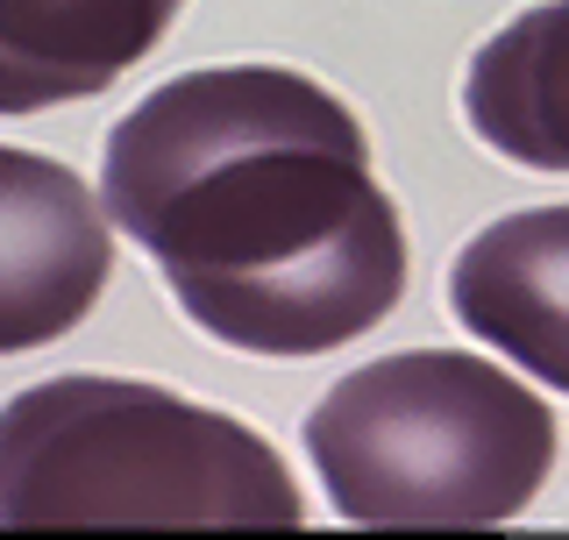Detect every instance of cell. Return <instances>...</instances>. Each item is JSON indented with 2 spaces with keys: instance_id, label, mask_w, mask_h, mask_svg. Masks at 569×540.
Masks as SVG:
<instances>
[{
  "instance_id": "1",
  "label": "cell",
  "mask_w": 569,
  "mask_h": 540,
  "mask_svg": "<svg viewBox=\"0 0 569 540\" xmlns=\"http://www.w3.org/2000/svg\"><path fill=\"white\" fill-rule=\"evenodd\" d=\"M100 200L192 328L242 356H328L406 292L399 207L356 114L307 71L164 79L107 136Z\"/></svg>"
},
{
  "instance_id": "2",
  "label": "cell",
  "mask_w": 569,
  "mask_h": 540,
  "mask_svg": "<svg viewBox=\"0 0 569 540\" xmlns=\"http://www.w3.org/2000/svg\"><path fill=\"white\" fill-rule=\"evenodd\" d=\"M58 527H299V483L228 412L71 370L0 406V533Z\"/></svg>"
},
{
  "instance_id": "3",
  "label": "cell",
  "mask_w": 569,
  "mask_h": 540,
  "mask_svg": "<svg viewBox=\"0 0 569 540\" xmlns=\"http://www.w3.org/2000/svg\"><path fill=\"white\" fill-rule=\"evenodd\" d=\"M307 456L349 527H498L556 470V412L470 349H406L307 412Z\"/></svg>"
},
{
  "instance_id": "4",
  "label": "cell",
  "mask_w": 569,
  "mask_h": 540,
  "mask_svg": "<svg viewBox=\"0 0 569 540\" xmlns=\"http://www.w3.org/2000/svg\"><path fill=\"white\" fill-rule=\"evenodd\" d=\"M114 270V221L36 150H0V356L43 349L93 313Z\"/></svg>"
},
{
  "instance_id": "5",
  "label": "cell",
  "mask_w": 569,
  "mask_h": 540,
  "mask_svg": "<svg viewBox=\"0 0 569 540\" xmlns=\"http://www.w3.org/2000/svg\"><path fill=\"white\" fill-rule=\"evenodd\" d=\"M449 313L533 384L569 391V207L491 221L449 263Z\"/></svg>"
},
{
  "instance_id": "6",
  "label": "cell",
  "mask_w": 569,
  "mask_h": 540,
  "mask_svg": "<svg viewBox=\"0 0 569 540\" xmlns=\"http://www.w3.org/2000/svg\"><path fill=\"white\" fill-rule=\"evenodd\" d=\"M186 0H0V114L93 100L171 36Z\"/></svg>"
},
{
  "instance_id": "7",
  "label": "cell",
  "mask_w": 569,
  "mask_h": 540,
  "mask_svg": "<svg viewBox=\"0 0 569 540\" xmlns=\"http://www.w3.org/2000/svg\"><path fill=\"white\" fill-rule=\"evenodd\" d=\"M462 121L506 164L569 171V0H541L477 43Z\"/></svg>"
},
{
  "instance_id": "8",
  "label": "cell",
  "mask_w": 569,
  "mask_h": 540,
  "mask_svg": "<svg viewBox=\"0 0 569 540\" xmlns=\"http://www.w3.org/2000/svg\"><path fill=\"white\" fill-rule=\"evenodd\" d=\"M541 540H569V533H541Z\"/></svg>"
}]
</instances>
